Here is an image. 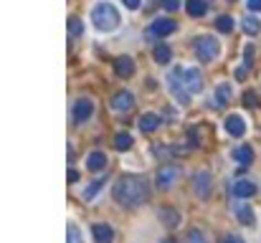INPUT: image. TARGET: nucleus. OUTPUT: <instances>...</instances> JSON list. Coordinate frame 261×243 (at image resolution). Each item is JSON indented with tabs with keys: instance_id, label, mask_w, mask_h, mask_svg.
I'll list each match as a JSON object with an SVG mask.
<instances>
[{
	"instance_id": "nucleus-1",
	"label": "nucleus",
	"mask_w": 261,
	"mask_h": 243,
	"mask_svg": "<svg viewBox=\"0 0 261 243\" xmlns=\"http://www.w3.org/2000/svg\"><path fill=\"white\" fill-rule=\"evenodd\" d=\"M150 198V188H147V180L140 175H124L117 185H114V200L122 202V206L137 208Z\"/></svg>"
},
{
	"instance_id": "nucleus-2",
	"label": "nucleus",
	"mask_w": 261,
	"mask_h": 243,
	"mask_svg": "<svg viewBox=\"0 0 261 243\" xmlns=\"http://www.w3.org/2000/svg\"><path fill=\"white\" fill-rule=\"evenodd\" d=\"M92 23H94L96 30L109 33V30H114L120 26V13H117V8L112 3H99L92 10Z\"/></svg>"
},
{
	"instance_id": "nucleus-3",
	"label": "nucleus",
	"mask_w": 261,
	"mask_h": 243,
	"mask_svg": "<svg viewBox=\"0 0 261 243\" xmlns=\"http://www.w3.org/2000/svg\"><path fill=\"white\" fill-rule=\"evenodd\" d=\"M196 54H198V58L200 61H216L218 58V54H220V46H218V40L216 38H210V36H200L198 40H196Z\"/></svg>"
},
{
	"instance_id": "nucleus-4",
	"label": "nucleus",
	"mask_w": 261,
	"mask_h": 243,
	"mask_svg": "<svg viewBox=\"0 0 261 243\" xmlns=\"http://www.w3.org/2000/svg\"><path fill=\"white\" fill-rule=\"evenodd\" d=\"M168 86H170V92L178 96L180 104H188V102H190V94H188V89H185V84H182V68H180V66H175V68L168 74Z\"/></svg>"
},
{
	"instance_id": "nucleus-5",
	"label": "nucleus",
	"mask_w": 261,
	"mask_h": 243,
	"mask_svg": "<svg viewBox=\"0 0 261 243\" xmlns=\"http://www.w3.org/2000/svg\"><path fill=\"white\" fill-rule=\"evenodd\" d=\"M182 84H185V89H188V94H198L203 89V74L196 66L182 68Z\"/></svg>"
},
{
	"instance_id": "nucleus-6",
	"label": "nucleus",
	"mask_w": 261,
	"mask_h": 243,
	"mask_svg": "<svg viewBox=\"0 0 261 243\" xmlns=\"http://www.w3.org/2000/svg\"><path fill=\"white\" fill-rule=\"evenodd\" d=\"M172 30H175V20H170V18H158V20H152L150 30H147V38H165V36H170Z\"/></svg>"
},
{
	"instance_id": "nucleus-7",
	"label": "nucleus",
	"mask_w": 261,
	"mask_h": 243,
	"mask_svg": "<svg viewBox=\"0 0 261 243\" xmlns=\"http://www.w3.org/2000/svg\"><path fill=\"white\" fill-rule=\"evenodd\" d=\"M178 175H180V168L178 165H165V168H160L158 170V188H170L175 180H178Z\"/></svg>"
},
{
	"instance_id": "nucleus-8",
	"label": "nucleus",
	"mask_w": 261,
	"mask_h": 243,
	"mask_svg": "<svg viewBox=\"0 0 261 243\" xmlns=\"http://www.w3.org/2000/svg\"><path fill=\"white\" fill-rule=\"evenodd\" d=\"M94 114V102L92 99H79L76 104H74V122H86L89 116Z\"/></svg>"
},
{
	"instance_id": "nucleus-9",
	"label": "nucleus",
	"mask_w": 261,
	"mask_h": 243,
	"mask_svg": "<svg viewBox=\"0 0 261 243\" xmlns=\"http://www.w3.org/2000/svg\"><path fill=\"white\" fill-rule=\"evenodd\" d=\"M92 236L96 243H112V238H114V230H112L106 223H94L92 226Z\"/></svg>"
},
{
	"instance_id": "nucleus-10",
	"label": "nucleus",
	"mask_w": 261,
	"mask_h": 243,
	"mask_svg": "<svg viewBox=\"0 0 261 243\" xmlns=\"http://www.w3.org/2000/svg\"><path fill=\"white\" fill-rule=\"evenodd\" d=\"M158 216H160V223H162L165 228H178V226H180V213H178L175 208H160Z\"/></svg>"
},
{
	"instance_id": "nucleus-11",
	"label": "nucleus",
	"mask_w": 261,
	"mask_h": 243,
	"mask_svg": "<svg viewBox=\"0 0 261 243\" xmlns=\"http://www.w3.org/2000/svg\"><path fill=\"white\" fill-rule=\"evenodd\" d=\"M226 132H228L231 137H244V132H246V122H244L238 114L228 116V119H226Z\"/></svg>"
},
{
	"instance_id": "nucleus-12",
	"label": "nucleus",
	"mask_w": 261,
	"mask_h": 243,
	"mask_svg": "<svg viewBox=\"0 0 261 243\" xmlns=\"http://www.w3.org/2000/svg\"><path fill=\"white\" fill-rule=\"evenodd\" d=\"M132 104H134V96L130 92H117L114 99H112V106L117 112H127V109H132Z\"/></svg>"
},
{
	"instance_id": "nucleus-13",
	"label": "nucleus",
	"mask_w": 261,
	"mask_h": 243,
	"mask_svg": "<svg viewBox=\"0 0 261 243\" xmlns=\"http://www.w3.org/2000/svg\"><path fill=\"white\" fill-rule=\"evenodd\" d=\"M234 160L238 162L241 168H246V165H251V162H254V150L248 144H241V147L234 150Z\"/></svg>"
},
{
	"instance_id": "nucleus-14",
	"label": "nucleus",
	"mask_w": 261,
	"mask_h": 243,
	"mask_svg": "<svg viewBox=\"0 0 261 243\" xmlns=\"http://www.w3.org/2000/svg\"><path fill=\"white\" fill-rule=\"evenodd\" d=\"M114 71H117V76L127 78V76H132V74H134V61H132L130 56H122V58H117V61H114Z\"/></svg>"
},
{
	"instance_id": "nucleus-15",
	"label": "nucleus",
	"mask_w": 261,
	"mask_h": 243,
	"mask_svg": "<svg viewBox=\"0 0 261 243\" xmlns=\"http://www.w3.org/2000/svg\"><path fill=\"white\" fill-rule=\"evenodd\" d=\"M234 195L236 198H251V195H256V185L251 180H236L234 182Z\"/></svg>"
},
{
	"instance_id": "nucleus-16",
	"label": "nucleus",
	"mask_w": 261,
	"mask_h": 243,
	"mask_svg": "<svg viewBox=\"0 0 261 243\" xmlns=\"http://www.w3.org/2000/svg\"><path fill=\"white\" fill-rule=\"evenodd\" d=\"M193 180H196V182H193V185H196V192H198L200 198H208V192H210V175H208V172H198Z\"/></svg>"
},
{
	"instance_id": "nucleus-17",
	"label": "nucleus",
	"mask_w": 261,
	"mask_h": 243,
	"mask_svg": "<svg viewBox=\"0 0 261 243\" xmlns=\"http://www.w3.org/2000/svg\"><path fill=\"white\" fill-rule=\"evenodd\" d=\"M158 127H160V116H155V114H142V116H140V130H142L144 134L155 132Z\"/></svg>"
},
{
	"instance_id": "nucleus-18",
	"label": "nucleus",
	"mask_w": 261,
	"mask_h": 243,
	"mask_svg": "<svg viewBox=\"0 0 261 243\" xmlns=\"http://www.w3.org/2000/svg\"><path fill=\"white\" fill-rule=\"evenodd\" d=\"M86 168L94 170V172L104 170V168H106V154H104V152H92V154L86 157Z\"/></svg>"
},
{
	"instance_id": "nucleus-19",
	"label": "nucleus",
	"mask_w": 261,
	"mask_h": 243,
	"mask_svg": "<svg viewBox=\"0 0 261 243\" xmlns=\"http://www.w3.org/2000/svg\"><path fill=\"white\" fill-rule=\"evenodd\" d=\"M236 216H238V220L244 223V226H254V210L248 208V206H244V202H238V206H236Z\"/></svg>"
},
{
	"instance_id": "nucleus-20",
	"label": "nucleus",
	"mask_w": 261,
	"mask_h": 243,
	"mask_svg": "<svg viewBox=\"0 0 261 243\" xmlns=\"http://www.w3.org/2000/svg\"><path fill=\"white\" fill-rule=\"evenodd\" d=\"M170 48L165 46V44H160V46H155V51H152V58H155V64H160V66H165L168 61H170Z\"/></svg>"
},
{
	"instance_id": "nucleus-21",
	"label": "nucleus",
	"mask_w": 261,
	"mask_h": 243,
	"mask_svg": "<svg viewBox=\"0 0 261 243\" xmlns=\"http://www.w3.org/2000/svg\"><path fill=\"white\" fill-rule=\"evenodd\" d=\"M231 96H234V92H231V86H228V84H220V86H218V92H216V102H218V106L228 104V102H231Z\"/></svg>"
},
{
	"instance_id": "nucleus-22",
	"label": "nucleus",
	"mask_w": 261,
	"mask_h": 243,
	"mask_svg": "<svg viewBox=\"0 0 261 243\" xmlns=\"http://www.w3.org/2000/svg\"><path fill=\"white\" fill-rule=\"evenodd\" d=\"M206 10H208L206 0H188V13H190L193 18H200Z\"/></svg>"
},
{
	"instance_id": "nucleus-23",
	"label": "nucleus",
	"mask_w": 261,
	"mask_h": 243,
	"mask_svg": "<svg viewBox=\"0 0 261 243\" xmlns=\"http://www.w3.org/2000/svg\"><path fill=\"white\" fill-rule=\"evenodd\" d=\"M66 243H84L82 240V230L76 223H68L66 226Z\"/></svg>"
},
{
	"instance_id": "nucleus-24",
	"label": "nucleus",
	"mask_w": 261,
	"mask_h": 243,
	"mask_svg": "<svg viewBox=\"0 0 261 243\" xmlns=\"http://www.w3.org/2000/svg\"><path fill=\"white\" fill-rule=\"evenodd\" d=\"M114 147H117L120 152H124V150H130V147H132V137H130L127 132H120V134L114 137Z\"/></svg>"
},
{
	"instance_id": "nucleus-25",
	"label": "nucleus",
	"mask_w": 261,
	"mask_h": 243,
	"mask_svg": "<svg viewBox=\"0 0 261 243\" xmlns=\"http://www.w3.org/2000/svg\"><path fill=\"white\" fill-rule=\"evenodd\" d=\"M216 28H218L220 33H231V30H234V18H231V16H220V18L216 20Z\"/></svg>"
},
{
	"instance_id": "nucleus-26",
	"label": "nucleus",
	"mask_w": 261,
	"mask_h": 243,
	"mask_svg": "<svg viewBox=\"0 0 261 243\" xmlns=\"http://www.w3.org/2000/svg\"><path fill=\"white\" fill-rule=\"evenodd\" d=\"M244 30H246L248 36H256V33L261 30V23H258V18H254V16H248V18L244 20Z\"/></svg>"
},
{
	"instance_id": "nucleus-27",
	"label": "nucleus",
	"mask_w": 261,
	"mask_h": 243,
	"mask_svg": "<svg viewBox=\"0 0 261 243\" xmlns=\"http://www.w3.org/2000/svg\"><path fill=\"white\" fill-rule=\"evenodd\" d=\"M102 185H104V180H94V182H92V185L84 190V200H92V198H94V195L102 190Z\"/></svg>"
},
{
	"instance_id": "nucleus-28",
	"label": "nucleus",
	"mask_w": 261,
	"mask_h": 243,
	"mask_svg": "<svg viewBox=\"0 0 261 243\" xmlns=\"http://www.w3.org/2000/svg\"><path fill=\"white\" fill-rule=\"evenodd\" d=\"M82 30H84V26L79 18H68V33L71 36H82Z\"/></svg>"
},
{
	"instance_id": "nucleus-29",
	"label": "nucleus",
	"mask_w": 261,
	"mask_h": 243,
	"mask_svg": "<svg viewBox=\"0 0 261 243\" xmlns=\"http://www.w3.org/2000/svg\"><path fill=\"white\" fill-rule=\"evenodd\" d=\"M188 243H206L203 230H190V233H188Z\"/></svg>"
},
{
	"instance_id": "nucleus-30",
	"label": "nucleus",
	"mask_w": 261,
	"mask_h": 243,
	"mask_svg": "<svg viewBox=\"0 0 261 243\" xmlns=\"http://www.w3.org/2000/svg\"><path fill=\"white\" fill-rule=\"evenodd\" d=\"M160 6H162L165 10H170V13H172V10H178L182 3H180V0H160Z\"/></svg>"
},
{
	"instance_id": "nucleus-31",
	"label": "nucleus",
	"mask_w": 261,
	"mask_h": 243,
	"mask_svg": "<svg viewBox=\"0 0 261 243\" xmlns=\"http://www.w3.org/2000/svg\"><path fill=\"white\" fill-rule=\"evenodd\" d=\"M244 106H256V94L254 92H246L244 94Z\"/></svg>"
},
{
	"instance_id": "nucleus-32",
	"label": "nucleus",
	"mask_w": 261,
	"mask_h": 243,
	"mask_svg": "<svg viewBox=\"0 0 261 243\" xmlns=\"http://www.w3.org/2000/svg\"><path fill=\"white\" fill-rule=\"evenodd\" d=\"M124 3V8H130V10H137L140 8V0H122Z\"/></svg>"
},
{
	"instance_id": "nucleus-33",
	"label": "nucleus",
	"mask_w": 261,
	"mask_h": 243,
	"mask_svg": "<svg viewBox=\"0 0 261 243\" xmlns=\"http://www.w3.org/2000/svg\"><path fill=\"white\" fill-rule=\"evenodd\" d=\"M246 6H248L251 10H261V0H246Z\"/></svg>"
},
{
	"instance_id": "nucleus-34",
	"label": "nucleus",
	"mask_w": 261,
	"mask_h": 243,
	"mask_svg": "<svg viewBox=\"0 0 261 243\" xmlns=\"http://www.w3.org/2000/svg\"><path fill=\"white\" fill-rule=\"evenodd\" d=\"M244 56H246V66H251V58H254V48H251V46H246Z\"/></svg>"
},
{
	"instance_id": "nucleus-35",
	"label": "nucleus",
	"mask_w": 261,
	"mask_h": 243,
	"mask_svg": "<svg viewBox=\"0 0 261 243\" xmlns=\"http://www.w3.org/2000/svg\"><path fill=\"white\" fill-rule=\"evenodd\" d=\"M223 243H244V238H238V236H228Z\"/></svg>"
},
{
	"instance_id": "nucleus-36",
	"label": "nucleus",
	"mask_w": 261,
	"mask_h": 243,
	"mask_svg": "<svg viewBox=\"0 0 261 243\" xmlns=\"http://www.w3.org/2000/svg\"><path fill=\"white\" fill-rule=\"evenodd\" d=\"M66 178H68V180H71V182H74V180H76V178H79V175H76V170H68V175H66Z\"/></svg>"
},
{
	"instance_id": "nucleus-37",
	"label": "nucleus",
	"mask_w": 261,
	"mask_h": 243,
	"mask_svg": "<svg viewBox=\"0 0 261 243\" xmlns=\"http://www.w3.org/2000/svg\"><path fill=\"white\" fill-rule=\"evenodd\" d=\"M162 243H175V240H168V238H165V240H162Z\"/></svg>"
}]
</instances>
